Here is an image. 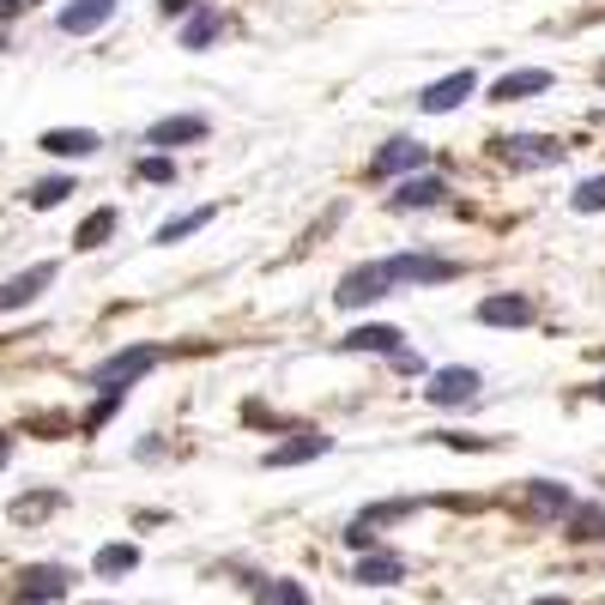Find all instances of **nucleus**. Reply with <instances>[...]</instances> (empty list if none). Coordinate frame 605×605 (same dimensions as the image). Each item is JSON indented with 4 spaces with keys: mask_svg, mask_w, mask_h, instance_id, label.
<instances>
[{
    "mask_svg": "<svg viewBox=\"0 0 605 605\" xmlns=\"http://www.w3.org/2000/svg\"><path fill=\"white\" fill-rule=\"evenodd\" d=\"M333 448V436H321V430H302L297 442H278L273 454H266V466H309V461H321Z\"/></svg>",
    "mask_w": 605,
    "mask_h": 605,
    "instance_id": "f3484780",
    "label": "nucleus"
},
{
    "mask_svg": "<svg viewBox=\"0 0 605 605\" xmlns=\"http://www.w3.org/2000/svg\"><path fill=\"white\" fill-rule=\"evenodd\" d=\"M539 605H569V600H539Z\"/></svg>",
    "mask_w": 605,
    "mask_h": 605,
    "instance_id": "f704fd0d",
    "label": "nucleus"
},
{
    "mask_svg": "<svg viewBox=\"0 0 605 605\" xmlns=\"http://www.w3.org/2000/svg\"><path fill=\"white\" fill-rule=\"evenodd\" d=\"M61 490H25V497H13V502H7V521H13V526H31V521H49V514L55 509H61Z\"/></svg>",
    "mask_w": 605,
    "mask_h": 605,
    "instance_id": "6ab92c4d",
    "label": "nucleus"
},
{
    "mask_svg": "<svg viewBox=\"0 0 605 605\" xmlns=\"http://www.w3.org/2000/svg\"><path fill=\"white\" fill-rule=\"evenodd\" d=\"M254 605H309V593L297 588V581H254Z\"/></svg>",
    "mask_w": 605,
    "mask_h": 605,
    "instance_id": "5701e85b",
    "label": "nucleus"
},
{
    "mask_svg": "<svg viewBox=\"0 0 605 605\" xmlns=\"http://www.w3.org/2000/svg\"><path fill=\"white\" fill-rule=\"evenodd\" d=\"M212 224V206H194V212H176L170 224H158V242H182V237H194V230H206Z\"/></svg>",
    "mask_w": 605,
    "mask_h": 605,
    "instance_id": "4be33fe9",
    "label": "nucleus"
},
{
    "mask_svg": "<svg viewBox=\"0 0 605 605\" xmlns=\"http://www.w3.org/2000/svg\"><path fill=\"white\" fill-rule=\"evenodd\" d=\"M25 13V0H0V19H19Z\"/></svg>",
    "mask_w": 605,
    "mask_h": 605,
    "instance_id": "473e14b6",
    "label": "nucleus"
},
{
    "mask_svg": "<svg viewBox=\"0 0 605 605\" xmlns=\"http://www.w3.org/2000/svg\"><path fill=\"white\" fill-rule=\"evenodd\" d=\"M212 133V121L206 116H164V121H152L145 128V152H176V145H194V140H206Z\"/></svg>",
    "mask_w": 605,
    "mask_h": 605,
    "instance_id": "0eeeda50",
    "label": "nucleus"
},
{
    "mask_svg": "<svg viewBox=\"0 0 605 605\" xmlns=\"http://www.w3.org/2000/svg\"><path fill=\"white\" fill-rule=\"evenodd\" d=\"M73 194V176H49V182H37V188H25V200L37 212H49V206H61V200Z\"/></svg>",
    "mask_w": 605,
    "mask_h": 605,
    "instance_id": "393cba45",
    "label": "nucleus"
},
{
    "mask_svg": "<svg viewBox=\"0 0 605 605\" xmlns=\"http://www.w3.org/2000/svg\"><path fill=\"white\" fill-rule=\"evenodd\" d=\"M218 31H224V19L212 13V7H194V13H188V25H182V49H212V43H218Z\"/></svg>",
    "mask_w": 605,
    "mask_h": 605,
    "instance_id": "412c9836",
    "label": "nucleus"
},
{
    "mask_svg": "<svg viewBox=\"0 0 605 605\" xmlns=\"http://www.w3.org/2000/svg\"><path fill=\"white\" fill-rule=\"evenodd\" d=\"M340 345H345V352H369V357H400V352H406V333L388 328V321H369V328H352Z\"/></svg>",
    "mask_w": 605,
    "mask_h": 605,
    "instance_id": "ddd939ff",
    "label": "nucleus"
},
{
    "mask_svg": "<svg viewBox=\"0 0 605 605\" xmlns=\"http://www.w3.org/2000/svg\"><path fill=\"white\" fill-rule=\"evenodd\" d=\"M551 92V73L545 67H514V73H502L497 85H490V104H526V97Z\"/></svg>",
    "mask_w": 605,
    "mask_h": 605,
    "instance_id": "f8f14e48",
    "label": "nucleus"
},
{
    "mask_svg": "<svg viewBox=\"0 0 605 605\" xmlns=\"http://www.w3.org/2000/svg\"><path fill=\"white\" fill-rule=\"evenodd\" d=\"M128 569H140V551H133V545H104V551H97V576H128Z\"/></svg>",
    "mask_w": 605,
    "mask_h": 605,
    "instance_id": "a878e982",
    "label": "nucleus"
},
{
    "mask_svg": "<svg viewBox=\"0 0 605 605\" xmlns=\"http://www.w3.org/2000/svg\"><path fill=\"white\" fill-rule=\"evenodd\" d=\"M478 388H485V376H478L473 364H448V369H436L430 376V406H473L478 400Z\"/></svg>",
    "mask_w": 605,
    "mask_h": 605,
    "instance_id": "39448f33",
    "label": "nucleus"
},
{
    "mask_svg": "<svg viewBox=\"0 0 605 605\" xmlns=\"http://www.w3.org/2000/svg\"><path fill=\"white\" fill-rule=\"evenodd\" d=\"M424 164H430V145H418V140H388L376 152V176H418Z\"/></svg>",
    "mask_w": 605,
    "mask_h": 605,
    "instance_id": "4468645a",
    "label": "nucleus"
},
{
    "mask_svg": "<svg viewBox=\"0 0 605 605\" xmlns=\"http://www.w3.org/2000/svg\"><path fill=\"white\" fill-rule=\"evenodd\" d=\"M564 526H569V539H576V545L581 539H588V545L605 539V502H576V509L564 514Z\"/></svg>",
    "mask_w": 605,
    "mask_h": 605,
    "instance_id": "aec40b11",
    "label": "nucleus"
},
{
    "mask_svg": "<svg viewBox=\"0 0 605 605\" xmlns=\"http://www.w3.org/2000/svg\"><path fill=\"white\" fill-rule=\"evenodd\" d=\"M109 19H116V0H67L61 13H55V31H61V37H92Z\"/></svg>",
    "mask_w": 605,
    "mask_h": 605,
    "instance_id": "1a4fd4ad",
    "label": "nucleus"
},
{
    "mask_svg": "<svg viewBox=\"0 0 605 605\" xmlns=\"http://www.w3.org/2000/svg\"><path fill=\"white\" fill-rule=\"evenodd\" d=\"M55 273H61V266H55V261H37V266H25V273L0 278V316H13V309H25V302H37L43 290L55 285Z\"/></svg>",
    "mask_w": 605,
    "mask_h": 605,
    "instance_id": "423d86ee",
    "label": "nucleus"
},
{
    "mask_svg": "<svg viewBox=\"0 0 605 605\" xmlns=\"http://www.w3.org/2000/svg\"><path fill=\"white\" fill-rule=\"evenodd\" d=\"M473 92H478L473 73H448V80H436V85H424V92H418V109H424V116H448V109H461Z\"/></svg>",
    "mask_w": 605,
    "mask_h": 605,
    "instance_id": "9d476101",
    "label": "nucleus"
},
{
    "mask_svg": "<svg viewBox=\"0 0 605 605\" xmlns=\"http://www.w3.org/2000/svg\"><path fill=\"white\" fill-rule=\"evenodd\" d=\"M43 152H49V158H92V152H97V145H104V140H97V133L92 128H43Z\"/></svg>",
    "mask_w": 605,
    "mask_h": 605,
    "instance_id": "dca6fc26",
    "label": "nucleus"
},
{
    "mask_svg": "<svg viewBox=\"0 0 605 605\" xmlns=\"http://www.w3.org/2000/svg\"><path fill=\"white\" fill-rule=\"evenodd\" d=\"M600 85H605V61H600Z\"/></svg>",
    "mask_w": 605,
    "mask_h": 605,
    "instance_id": "c9c22d12",
    "label": "nucleus"
},
{
    "mask_svg": "<svg viewBox=\"0 0 605 605\" xmlns=\"http://www.w3.org/2000/svg\"><path fill=\"white\" fill-rule=\"evenodd\" d=\"M569 206L576 212H605V176H588V182L569 188Z\"/></svg>",
    "mask_w": 605,
    "mask_h": 605,
    "instance_id": "bb28decb",
    "label": "nucleus"
},
{
    "mask_svg": "<svg viewBox=\"0 0 605 605\" xmlns=\"http://www.w3.org/2000/svg\"><path fill=\"white\" fill-rule=\"evenodd\" d=\"M461 278V261H442V254H388V261H364L333 285L340 309H364V302L388 297L394 285H448Z\"/></svg>",
    "mask_w": 605,
    "mask_h": 605,
    "instance_id": "f257e3e1",
    "label": "nucleus"
},
{
    "mask_svg": "<svg viewBox=\"0 0 605 605\" xmlns=\"http://www.w3.org/2000/svg\"><path fill=\"white\" fill-rule=\"evenodd\" d=\"M588 394H593V400H600V406H605V376H600V382H593V388H588Z\"/></svg>",
    "mask_w": 605,
    "mask_h": 605,
    "instance_id": "72a5a7b5",
    "label": "nucleus"
},
{
    "mask_svg": "<svg viewBox=\"0 0 605 605\" xmlns=\"http://www.w3.org/2000/svg\"><path fill=\"white\" fill-rule=\"evenodd\" d=\"M388 200H394V212H430V206H442V200H448V182H442V176H430V170H418V176H406Z\"/></svg>",
    "mask_w": 605,
    "mask_h": 605,
    "instance_id": "9b49d317",
    "label": "nucleus"
},
{
    "mask_svg": "<svg viewBox=\"0 0 605 605\" xmlns=\"http://www.w3.org/2000/svg\"><path fill=\"white\" fill-rule=\"evenodd\" d=\"M526 509H533V521H564V514L576 509V497H569V485H557V478H533V485H526Z\"/></svg>",
    "mask_w": 605,
    "mask_h": 605,
    "instance_id": "2eb2a0df",
    "label": "nucleus"
},
{
    "mask_svg": "<svg viewBox=\"0 0 605 605\" xmlns=\"http://www.w3.org/2000/svg\"><path fill=\"white\" fill-rule=\"evenodd\" d=\"M158 357H164L158 345H128V352L104 357V364L92 369V388H104V394H128V382H133V376H145Z\"/></svg>",
    "mask_w": 605,
    "mask_h": 605,
    "instance_id": "f03ea898",
    "label": "nucleus"
},
{
    "mask_svg": "<svg viewBox=\"0 0 605 605\" xmlns=\"http://www.w3.org/2000/svg\"><path fill=\"white\" fill-rule=\"evenodd\" d=\"M473 321L478 328H526L533 321V297L526 290H497V297L473 302Z\"/></svg>",
    "mask_w": 605,
    "mask_h": 605,
    "instance_id": "6e6552de",
    "label": "nucleus"
},
{
    "mask_svg": "<svg viewBox=\"0 0 605 605\" xmlns=\"http://www.w3.org/2000/svg\"><path fill=\"white\" fill-rule=\"evenodd\" d=\"M7 461H13V436L0 430V473H7Z\"/></svg>",
    "mask_w": 605,
    "mask_h": 605,
    "instance_id": "2f4dec72",
    "label": "nucleus"
},
{
    "mask_svg": "<svg viewBox=\"0 0 605 605\" xmlns=\"http://www.w3.org/2000/svg\"><path fill=\"white\" fill-rule=\"evenodd\" d=\"M116 406H121V394H104L92 412H85V430H97V424H109V418H116Z\"/></svg>",
    "mask_w": 605,
    "mask_h": 605,
    "instance_id": "c85d7f7f",
    "label": "nucleus"
},
{
    "mask_svg": "<svg viewBox=\"0 0 605 605\" xmlns=\"http://www.w3.org/2000/svg\"><path fill=\"white\" fill-rule=\"evenodd\" d=\"M67 588H73V569H61V564H31L25 576H19L13 605H55V600H67Z\"/></svg>",
    "mask_w": 605,
    "mask_h": 605,
    "instance_id": "20e7f679",
    "label": "nucleus"
},
{
    "mask_svg": "<svg viewBox=\"0 0 605 605\" xmlns=\"http://www.w3.org/2000/svg\"><path fill=\"white\" fill-rule=\"evenodd\" d=\"M158 7H164V13H170V19H188V13H194V7H206V0H158Z\"/></svg>",
    "mask_w": 605,
    "mask_h": 605,
    "instance_id": "7c9ffc66",
    "label": "nucleus"
},
{
    "mask_svg": "<svg viewBox=\"0 0 605 605\" xmlns=\"http://www.w3.org/2000/svg\"><path fill=\"white\" fill-rule=\"evenodd\" d=\"M109 237H116V206H104V212H92V218H85L80 224V237H73V242H80V249H104V242Z\"/></svg>",
    "mask_w": 605,
    "mask_h": 605,
    "instance_id": "b1692460",
    "label": "nucleus"
},
{
    "mask_svg": "<svg viewBox=\"0 0 605 605\" xmlns=\"http://www.w3.org/2000/svg\"><path fill=\"white\" fill-rule=\"evenodd\" d=\"M497 158L514 170H551V164H564V145L545 133H509V140H497Z\"/></svg>",
    "mask_w": 605,
    "mask_h": 605,
    "instance_id": "7ed1b4c3",
    "label": "nucleus"
},
{
    "mask_svg": "<svg viewBox=\"0 0 605 605\" xmlns=\"http://www.w3.org/2000/svg\"><path fill=\"white\" fill-rule=\"evenodd\" d=\"M400 576H406V564H400L394 551H364L352 569V581H364V588H394Z\"/></svg>",
    "mask_w": 605,
    "mask_h": 605,
    "instance_id": "a211bd4d",
    "label": "nucleus"
},
{
    "mask_svg": "<svg viewBox=\"0 0 605 605\" xmlns=\"http://www.w3.org/2000/svg\"><path fill=\"white\" fill-rule=\"evenodd\" d=\"M340 539L352 545V551H369V545H376V533H369L364 521H352V526H345V533H340Z\"/></svg>",
    "mask_w": 605,
    "mask_h": 605,
    "instance_id": "c756f323",
    "label": "nucleus"
},
{
    "mask_svg": "<svg viewBox=\"0 0 605 605\" xmlns=\"http://www.w3.org/2000/svg\"><path fill=\"white\" fill-rule=\"evenodd\" d=\"M140 176H145V182H176V164L152 152V158H140Z\"/></svg>",
    "mask_w": 605,
    "mask_h": 605,
    "instance_id": "cd10ccee",
    "label": "nucleus"
}]
</instances>
